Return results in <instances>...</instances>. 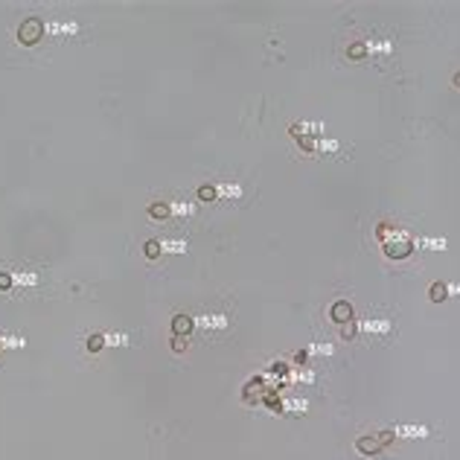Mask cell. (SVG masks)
Instances as JSON below:
<instances>
[{
  "instance_id": "obj_1",
  "label": "cell",
  "mask_w": 460,
  "mask_h": 460,
  "mask_svg": "<svg viewBox=\"0 0 460 460\" xmlns=\"http://www.w3.org/2000/svg\"><path fill=\"white\" fill-rule=\"evenodd\" d=\"M18 38H21V44H35L44 38V21L41 18H27L24 24H21V29H18Z\"/></svg>"
},
{
  "instance_id": "obj_2",
  "label": "cell",
  "mask_w": 460,
  "mask_h": 460,
  "mask_svg": "<svg viewBox=\"0 0 460 460\" xmlns=\"http://www.w3.org/2000/svg\"><path fill=\"white\" fill-rule=\"evenodd\" d=\"M373 437H376V440H358V448H361V451H379V448L391 440V434H373Z\"/></svg>"
},
{
  "instance_id": "obj_3",
  "label": "cell",
  "mask_w": 460,
  "mask_h": 460,
  "mask_svg": "<svg viewBox=\"0 0 460 460\" xmlns=\"http://www.w3.org/2000/svg\"><path fill=\"white\" fill-rule=\"evenodd\" d=\"M172 329L178 335H187V332H193V318H187V315H178L175 321H172Z\"/></svg>"
},
{
  "instance_id": "obj_4",
  "label": "cell",
  "mask_w": 460,
  "mask_h": 460,
  "mask_svg": "<svg viewBox=\"0 0 460 460\" xmlns=\"http://www.w3.org/2000/svg\"><path fill=\"white\" fill-rule=\"evenodd\" d=\"M332 318L338 323L349 321V318H352V309H349V303H335V306H332Z\"/></svg>"
},
{
  "instance_id": "obj_5",
  "label": "cell",
  "mask_w": 460,
  "mask_h": 460,
  "mask_svg": "<svg viewBox=\"0 0 460 460\" xmlns=\"http://www.w3.org/2000/svg\"><path fill=\"white\" fill-rule=\"evenodd\" d=\"M149 213H152L154 219H166V216H169V207H166V204H152V207H149Z\"/></svg>"
},
{
  "instance_id": "obj_6",
  "label": "cell",
  "mask_w": 460,
  "mask_h": 460,
  "mask_svg": "<svg viewBox=\"0 0 460 460\" xmlns=\"http://www.w3.org/2000/svg\"><path fill=\"white\" fill-rule=\"evenodd\" d=\"M102 344H105V338H102V335H90V338H87V349H94V352H97V349H102Z\"/></svg>"
},
{
  "instance_id": "obj_7",
  "label": "cell",
  "mask_w": 460,
  "mask_h": 460,
  "mask_svg": "<svg viewBox=\"0 0 460 460\" xmlns=\"http://www.w3.org/2000/svg\"><path fill=\"white\" fill-rule=\"evenodd\" d=\"M198 198H201V201H213V198H216V187H201V190H198Z\"/></svg>"
},
{
  "instance_id": "obj_8",
  "label": "cell",
  "mask_w": 460,
  "mask_h": 460,
  "mask_svg": "<svg viewBox=\"0 0 460 460\" xmlns=\"http://www.w3.org/2000/svg\"><path fill=\"white\" fill-rule=\"evenodd\" d=\"M446 286H431V300H437V303H440V300H446Z\"/></svg>"
},
{
  "instance_id": "obj_9",
  "label": "cell",
  "mask_w": 460,
  "mask_h": 460,
  "mask_svg": "<svg viewBox=\"0 0 460 460\" xmlns=\"http://www.w3.org/2000/svg\"><path fill=\"white\" fill-rule=\"evenodd\" d=\"M157 253H160V242H146V256H149V259H154V256H157Z\"/></svg>"
},
{
  "instance_id": "obj_10",
  "label": "cell",
  "mask_w": 460,
  "mask_h": 460,
  "mask_svg": "<svg viewBox=\"0 0 460 460\" xmlns=\"http://www.w3.org/2000/svg\"><path fill=\"white\" fill-rule=\"evenodd\" d=\"M12 286V277L9 274H0V289H9Z\"/></svg>"
}]
</instances>
